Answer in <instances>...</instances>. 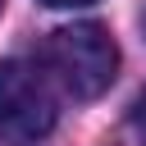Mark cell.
<instances>
[{"mask_svg": "<svg viewBox=\"0 0 146 146\" xmlns=\"http://www.w3.org/2000/svg\"><path fill=\"white\" fill-rule=\"evenodd\" d=\"M41 73L59 82L73 100L100 96L119 73V46L100 23H68L55 27L41 46Z\"/></svg>", "mask_w": 146, "mask_h": 146, "instance_id": "cell-1", "label": "cell"}, {"mask_svg": "<svg viewBox=\"0 0 146 146\" xmlns=\"http://www.w3.org/2000/svg\"><path fill=\"white\" fill-rule=\"evenodd\" d=\"M59 110L50 96V78L23 59L0 64V137L9 141H41L50 137Z\"/></svg>", "mask_w": 146, "mask_h": 146, "instance_id": "cell-2", "label": "cell"}, {"mask_svg": "<svg viewBox=\"0 0 146 146\" xmlns=\"http://www.w3.org/2000/svg\"><path fill=\"white\" fill-rule=\"evenodd\" d=\"M128 128H132V137L146 146V91L132 100V110H128Z\"/></svg>", "mask_w": 146, "mask_h": 146, "instance_id": "cell-3", "label": "cell"}, {"mask_svg": "<svg viewBox=\"0 0 146 146\" xmlns=\"http://www.w3.org/2000/svg\"><path fill=\"white\" fill-rule=\"evenodd\" d=\"M41 5H50V9H73V5H91V0H41Z\"/></svg>", "mask_w": 146, "mask_h": 146, "instance_id": "cell-4", "label": "cell"}, {"mask_svg": "<svg viewBox=\"0 0 146 146\" xmlns=\"http://www.w3.org/2000/svg\"><path fill=\"white\" fill-rule=\"evenodd\" d=\"M0 5H5V0H0Z\"/></svg>", "mask_w": 146, "mask_h": 146, "instance_id": "cell-5", "label": "cell"}]
</instances>
